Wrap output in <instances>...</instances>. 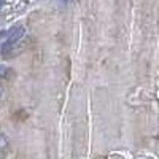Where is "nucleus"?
Returning a JSON list of instances; mask_svg holds the SVG:
<instances>
[{
  "label": "nucleus",
  "instance_id": "nucleus-1",
  "mask_svg": "<svg viewBox=\"0 0 159 159\" xmlns=\"http://www.w3.org/2000/svg\"><path fill=\"white\" fill-rule=\"evenodd\" d=\"M24 34H25V29L22 25H13L11 29L5 30L0 35V48H2V51H8L13 45L18 43L24 37Z\"/></svg>",
  "mask_w": 159,
  "mask_h": 159
},
{
  "label": "nucleus",
  "instance_id": "nucleus-2",
  "mask_svg": "<svg viewBox=\"0 0 159 159\" xmlns=\"http://www.w3.org/2000/svg\"><path fill=\"white\" fill-rule=\"evenodd\" d=\"M2 5H3V0H0V8H2Z\"/></svg>",
  "mask_w": 159,
  "mask_h": 159
}]
</instances>
